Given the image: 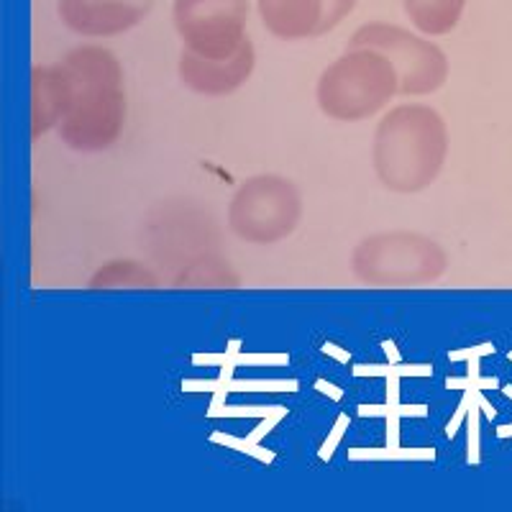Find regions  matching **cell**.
<instances>
[{
	"label": "cell",
	"mask_w": 512,
	"mask_h": 512,
	"mask_svg": "<svg viewBox=\"0 0 512 512\" xmlns=\"http://www.w3.org/2000/svg\"><path fill=\"white\" fill-rule=\"evenodd\" d=\"M72 80L70 113L59 123V139L80 154L108 152L126 126L123 67L111 49L82 44L62 59Z\"/></svg>",
	"instance_id": "1"
},
{
	"label": "cell",
	"mask_w": 512,
	"mask_h": 512,
	"mask_svg": "<svg viewBox=\"0 0 512 512\" xmlns=\"http://www.w3.org/2000/svg\"><path fill=\"white\" fill-rule=\"evenodd\" d=\"M446 157L448 126L431 105H395L377 123L372 164L384 190L397 195L428 190L443 172Z\"/></svg>",
	"instance_id": "2"
},
{
	"label": "cell",
	"mask_w": 512,
	"mask_h": 512,
	"mask_svg": "<svg viewBox=\"0 0 512 512\" xmlns=\"http://www.w3.org/2000/svg\"><path fill=\"white\" fill-rule=\"evenodd\" d=\"M400 95V77L390 57L369 47H349L320 72L315 100L323 116L359 123L377 116Z\"/></svg>",
	"instance_id": "3"
},
{
	"label": "cell",
	"mask_w": 512,
	"mask_h": 512,
	"mask_svg": "<svg viewBox=\"0 0 512 512\" xmlns=\"http://www.w3.org/2000/svg\"><path fill=\"white\" fill-rule=\"evenodd\" d=\"M446 269V249L431 236L415 231L372 233L351 251V272L361 285L369 287L405 290L433 285Z\"/></svg>",
	"instance_id": "4"
},
{
	"label": "cell",
	"mask_w": 512,
	"mask_h": 512,
	"mask_svg": "<svg viewBox=\"0 0 512 512\" xmlns=\"http://www.w3.org/2000/svg\"><path fill=\"white\" fill-rule=\"evenodd\" d=\"M226 218L228 228L246 244H280L303 221V195L290 177L254 175L236 187Z\"/></svg>",
	"instance_id": "5"
},
{
	"label": "cell",
	"mask_w": 512,
	"mask_h": 512,
	"mask_svg": "<svg viewBox=\"0 0 512 512\" xmlns=\"http://www.w3.org/2000/svg\"><path fill=\"white\" fill-rule=\"evenodd\" d=\"M349 47H369L387 54L400 77L402 98L438 93L451 75V62L436 41L413 34L405 26L372 21L351 34Z\"/></svg>",
	"instance_id": "6"
},
{
	"label": "cell",
	"mask_w": 512,
	"mask_h": 512,
	"mask_svg": "<svg viewBox=\"0 0 512 512\" xmlns=\"http://www.w3.org/2000/svg\"><path fill=\"white\" fill-rule=\"evenodd\" d=\"M172 21L182 49L208 59H228L249 39V0H175Z\"/></svg>",
	"instance_id": "7"
},
{
	"label": "cell",
	"mask_w": 512,
	"mask_h": 512,
	"mask_svg": "<svg viewBox=\"0 0 512 512\" xmlns=\"http://www.w3.org/2000/svg\"><path fill=\"white\" fill-rule=\"evenodd\" d=\"M154 0H59L57 13L70 31L88 39H108L144 24Z\"/></svg>",
	"instance_id": "8"
},
{
	"label": "cell",
	"mask_w": 512,
	"mask_h": 512,
	"mask_svg": "<svg viewBox=\"0 0 512 512\" xmlns=\"http://www.w3.org/2000/svg\"><path fill=\"white\" fill-rule=\"evenodd\" d=\"M254 67V44L246 39L239 52L228 59H208L190 49H182L177 77H180L182 88L192 90V93L205 95V98H226L244 88L246 80L254 75Z\"/></svg>",
	"instance_id": "9"
},
{
	"label": "cell",
	"mask_w": 512,
	"mask_h": 512,
	"mask_svg": "<svg viewBox=\"0 0 512 512\" xmlns=\"http://www.w3.org/2000/svg\"><path fill=\"white\" fill-rule=\"evenodd\" d=\"M72 105V80L64 64H36L31 67V139L59 128Z\"/></svg>",
	"instance_id": "10"
},
{
	"label": "cell",
	"mask_w": 512,
	"mask_h": 512,
	"mask_svg": "<svg viewBox=\"0 0 512 512\" xmlns=\"http://www.w3.org/2000/svg\"><path fill=\"white\" fill-rule=\"evenodd\" d=\"M264 29L282 41H305L318 36L323 0H256Z\"/></svg>",
	"instance_id": "11"
},
{
	"label": "cell",
	"mask_w": 512,
	"mask_h": 512,
	"mask_svg": "<svg viewBox=\"0 0 512 512\" xmlns=\"http://www.w3.org/2000/svg\"><path fill=\"white\" fill-rule=\"evenodd\" d=\"M466 0H402L410 24L425 36H446L459 26Z\"/></svg>",
	"instance_id": "12"
},
{
	"label": "cell",
	"mask_w": 512,
	"mask_h": 512,
	"mask_svg": "<svg viewBox=\"0 0 512 512\" xmlns=\"http://www.w3.org/2000/svg\"><path fill=\"white\" fill-rule=\"evenodd\" d=\"M90 290H157L159 274L136 259H111L88 280Z\"/></svg>",
	"instance_id": "13"
},
{
	"label": "cell",
	"mask_w": 512,
	"mask_h": 512,
	"mask_svg": "<svg viewBox=\"0 0 512 512\" xmlns=\"http://www.w3.org/2000/svg\"><path fill=\"white\" fill-rule=\"evenodd\" d=\"M172 285L175 287H210V290H218V287H239L241 280L239 274L233 272L231 264L223 259L218 251H208V254L195 256L192 262L182 264L177 269V274L172 277Z\"/></svg>",
	"instance_id": "14"
},
{
	"label": "cell",
	"mask_w": 512,
	"mask_h": 512,
	"mask_svg": "<svg viewBox=\"0 0 512 512\" xmlns=\"http://www.w3.org/2000/svg\"><path fill=\"white\" fill-rule=\"evenodd\" d=\"M356 8V0H323V18H320L318 36H326L336 26H341L346 16Z\"/></svg>",
	"instance_id": "15"
}]
</instances>
